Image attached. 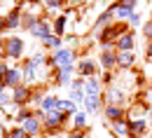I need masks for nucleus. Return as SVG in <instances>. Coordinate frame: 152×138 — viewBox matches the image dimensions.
<instances>
[{
	"label": "nucleus",
	"instance_id": "obj_1",
	"mask_svg": "<svg viewBox=\"0 0 152 138\" xmlns=\"http://www.w3.org/2000/svg\"><path fill=\"white\" fill-rule=\"evenodd\" d=\"M124 33V26H110V28H105L101 35H98V40L103 42V45H108V42H117V38Z\"/></svg>",
	"mask_w": 152,
	"mask_h": 138
},
{
	"label": "nucleus",
	"instance_id": "obj_2",
	"mask_svg": "<svg viewBox=\"0 0 152 138\" xmlns=\"http://www.w3.org/2000/svg\"><path fill=\"white\" fill-rule=\"evenodd\" d=\"M5 52L10 54V56H21V52H23V40L19 38H7L5 40Z\"/></svg>",
	"mask_w": 152,
	"mask_h": 138
},
{
	"label": "nucleus",
	"instance_id": "obj_3",
	"mask_svg": "<svg viewBox=\"0 0 152 138\" xmlns=\"http://www.w3.org/2000/svg\"><path fill=\"white\" fill-rule=\"evenodd\" d=\"M133 42H136L133 33H126V31H124V33L117 38V42H115V45H117V49H119V52H131Z\"/></svg>",
	"mask_w": 152,
	"mask_h": 138
},
{
	"label": "nucleus",
	"instance_id": "obj_4",
	"mask_svg": "<svg viewBox=\"0 0 152 138\" xmlns=\"http://www.w3.org/2000/svg\"><path fill=\"white\" fill-rule=\"evenodd\" d=\"M133 63H136V54H133V52H122V54H117V66H119V68H131Z\"/></svg>",
	"mask_w": 152,
	"mask_h": 138
},
{
	"label": "nucleus",
	"instance_id": "obj_5",
	"mask_svg": "<svg viewBox=\"0 0 152 138\" xmlns=\"http://www.w3.org/2000/svg\"><path fill=\"white\" fill-rule=\"evenodd\" d=\"M54 63H58V66H66V63H73V54H70L68 49H61V47H58L56 52H54Z\"/></svg>",
	"mask_w": 152,
	"mask_h": 138
},
{
	"label": "nucleus",
	"instance_id": "obj_6",
	"mask_svg": "<svg viewBox=\"0 0 152 138\" xmlns=\"http://www.w3.org/2000/svg\"><path fill=\"white\" fill-rule=\"evenodd\" d=\"M122 115H124V110H122L119 105H115V103H108V105H105V117L108 119L117 122V119H122Z\"/></svg>",
	"mask_w": 152,
	"mask_h": 138
},
{
	"label": "nucleus",
	"instance_id": "obj_7",
	"mask_svg": "<svg viewBox=\"0 0 152 138\" xmlns=\"http://www.w3.org/2000/svg\"><path fill=\"white\" fill-rule=\"evenodd\" d=\"M61 122H63V112H61V110H49L47 126H49V129H56V126H61Z\"/></svg>",
	"mask_w": 152,
	"mask_h": 138
},
{
	"label": "nucleus",
	"instance_id": "obj_8",
	"mask_svg": "<svg viewBox=\"0 0 152 138\" xmlns=\"http://www.w3.org/2000/svg\"><path fill=\"white\" fill-rule=\"evenodd\" d=\"M84 105H87L89 112H96L98 105H101V94H87L84 96Z\"/></svg>",
	"mask_w": 152,
	"mask_h": 138
},
{
	"label": "nucleus",
	"instance_id": "obj_9",
	"mask_svg": "<svg viewBox=\"0 0 152 138\" xmlns=\"http://www.w3.org/2000/svg\"><path fill=\"white\" fill-rule=\"evenodd\" d=\"M73 63H66V66H61L58 68V82L61 84H68V80H70V75H73Z\"/></svg>",
	"mask_w": 152,
	"mask_h": 138
},
{
	"label": "nucleus",
	"instance_id": "obj_10",
	"mask_svg": "<svg viewBox=\"0 0 152 138\" xmlns=\"http://www.w3.org/2000/svg\"><path fill=\"white\" fill-rule=\"evenodd\" d=\"M110 12H113V17H117V19H126V17H131L133 9L131 7H124V5H115Z\"/></svg>",
	"mask_w": 152,
	"mask_h": 138
},
{
	"label": "nucleus",
	"instance_id": "obj_11",
	"mask_svg": "<svg viewBox=\"0 0 152 138\" xmlns=\"http://www.w3.org/2000/svg\"><path fill=\"white\" fill-rule=\"evenodd\" d=\"M143 131H145V122H143V119H138V122H131V124H129V136L138 138Z\"/></svg>",
	"mask_w": 152,
	"mask_h": 138
},
{
	"label": "nucleus",
	"instance_id": "obj_12",
	"mask_svg": "<svg viewBox=\"0 0 152 138\" xmlns=\"http://www.w3.org/2000/svg\"><path fill=\"white\" fill-rule=\"evenodd\" d=\"M56 110H61V112H75V110H77V103H75V101H61V99H58Z\"/></svg>",
	"mask_w": 152,
	"mask_h": 138
},
{
	"label": "nucleus",
	"instance_id": "obj_13",
	"mask_svg": "<svg viewBox=\"0 0 152 138\" xmlns=\"http://www.w3.org/2000/svg\"><path fill=\"white\" fill-rule=\"evenodd\" d=\"M101 63H103L105 68H113L115 63H117V54H115V52H103V54H101Z\"/></svg>",
	"mask_w": 152,
	"mask_h": 138
},
{
	"label": "nucleus",
	"instance_id": "obj_14",
	"mask_svg": "<svg viewBox=\"0 0 152 138\" xmlns=\"http://www.w3.org/2000/svg\"><path fill=\"white\" fill-rule=\"evenodd\" d=\"M2 82H5L7 87H12V84H17V82H19V70H14V68H10V70L5 73V77H2Z\"/></svg>",
	"mask_w": 152,
	"mask_h": 138
},
{
	"label": "nucleus",
	"instance_id": "obj_15",
	"mask_svg": "<svg viewBox=\"0 0 152 138\" xmlns=\"http://www.w3.org/2000/svg\"><path fill=\"white\" fill-rule=\"evenodd\" d=\"M56 103H58V99H54V96H45V99H42V110H45V112L56 110Z\"/></svg>",
	"mask_w": 152,
	"mask_h": 138
},
{
	"label": "nucleus",
	"instance_id": "obj_16",
	"mask_svg": "<svg viewBox=\"0 0 152 138\" xmlns=\"http://www.w3.org/2000/svg\"><path fill=\"white\" fill-rule=\"evenodd\" d=\"M94 63H91V61H80V75H89V77H91V75H94Z\"/></svg>",
	"mask_w": 152,
	"mask_h": 138
},
{
	"label": "nucleus",
	"instance_id": "obj_17",
	"mask_svg": "<svg viewBox=\"0 0 152 138\" xmlns=\"http://www.w3.org/2000/svg\"><path fill=\"white\" fill-rule=\"evenodd\" d=\"M87 94H101V82H98V77H89V84H87Z\"/></svg>",
	"mask_w": 152,
	"mask_h": 138
},
{
	"label": "nucleus",
	"instance_id": "obj_18",
	"mask_svg": "<svg viewBox=\"0 0 152 138\" xmlns=\"http://www.w3.org/2000/svg\"><path fill=\"white\" fill-rule=\"evenodd\" d=\"M23 129L28 131V134H38V129H40V124H38V119H23Z\"/></svg>",
	"mask_w": 152,
	"mask_h": 138
},
{
	"label": "nucleus",
	"instance_id": "obj_19",
	"mask_svg": "<svg viewBox=\"0 0 152 138\" xmlns=\"http://www.w3.org/2000/svg\"><path fill=\"white\" fill-rule=\"evenodd\" d=\"M26 99H28V89L17 87V89H14V103H23Z\"/></svg>",
	"mask_w": 152,
	"mask_h": 138
},
{
	"label": "nucleus",
	"instance_id": "obj_20",
	"mask_svg": "<svg viewBox=\"0 0 152 138\" xmlns=\"http://www.w3.org/2000/svg\"><path fill=\"white\" fill-rule=\"evenodd\" d=\"M5 26H10V28H14V26H19V12H12L7 19H5Z\"/></svg>",
	"mask_w": 152,
	"mask_h": 138
},
{
	"label": "nucleus",
	"instance_id": "obj_21",
	"mask_svg": "<svg viewBox=\"0 0 152 138\" xmlns=\"http://www.w3.org/2000/svg\"><path fill=\"white\" fill-rule=\"evenodd\" d=\"M63 28H66V17H58L56 23H54V33L61 35V33H63Z\"/></svg>",
	"mask_w": 152,
	"mask_h": 138
},
{
	"label": "nucleus",
	"instance_id": "obj_22",
	"mask_svg": "<svg viewBox=\"0 0 152 138\" xmlns=\"http://www.w3.org/2000/svg\"><path fill=\"white\" fill-rule=\"evenodd\" d=\"M113 131H115V134H126V124L117 119V122H115V124H113Z\"/></svg>",
	"mask_w": 152,
	"mask_h": 138
},
{
	"label": "nucleus",
	"instance_id": "obj_23",
	"mask_svg": "<svg viewBox=\"0 0 152 138\" xmlns=\"http://www.w3.org/2000/svg\"><path fill=\"white\" fill-rule=\"evenodd\" d=\"M45 45H47V47H58V45H61V38H58V35H54V38L49 35V38H45Z\"/></svg>",
	"mask_w": 152,
	"mask_h": 138
},
{
	"label": "nucleus",
	"instance_id": "obj_24",
	"mask_svg": "<svg viewBox=\"0 0 152 138\" xmlns=\"http://www.w3.org/2000/svg\"><path fill=\"white\" fill-rule=\"evenodd\" d=\"M7 138H28V131H26V129H14Z\"/></svg>",
	"mask_w": 152,
	"mask_h": 138
},
{
	"label": "nucleus",
	"instance_id": "obj_25",
	"mask_svg": "<svg viewBox=\"0 0 152 138\" xmlns=\"http://www.w3.org/2000/svg\"><path fill=\"white\" fill-rule=\"evenodd\" d=\"M108 96H110V103H115V101L119 103V101L124 99V96H122V91H117V89H110V94H108Z\"/></svg>",
	"mask_w": 152,
	"mask_h": 138
},
{
	"label": "nucleus",
	"instance_id": "obj_26",
	"mask_svg": "<svg viewBox=\"0 0 152 138\" xmlns=\"http://www.w3.org/2000/svg\"><path fill=\"white\" fill-rule=\"evenodd\" d=\"M87 124V115L84 112H75V126H84Z\"/></svg>",
	"mask_w": 152,
	"mask_h": 138
},
{
	"label": "nucleus",
	"instance_id": "obj_27",
	"mask_svg": "<svg viewBox=\"0 0 152 138\" xmlns=\"http://www.w3.org/2000/svg\"><path fill=\"white\" fill-rule=\"evenodd\" d=\"M143 33H145V38H152V21H148V23H145Z\"/></svg>",
	"mask_w": 152,
	"mask_h": 138
},
{
	"label": "nucleus",
	"instance_id": "obj_28",
	"mask_svg": "<svg viewBox=\"0 0 152 138\" xmlns=\"http://www.w3.org/2000/svg\"><path fill=\"white\" fill-rule=\"evenodd\" d=\"M136 2H138V0H119V5H124V7H136Z\"/></svg>",
	"mask_w": 152,
	"mask_h": 138
},
{
	"label": "nucleus",
	"instance_id": "obj_29",
	"mask_svg": "<svg viewBox=\"0 0 152 138\" xmlns=\"http://www.w3.org/2000/svg\"><path fill=\"white\" fill-rule=\"evenodd\" d=\"M129 19H131V23H133V26H138V23H140V14L131 12V17H129Z\"/></svg>",
	"mask_w": 152,
	"mask_h": 138
},
{
	"label": "nucleus",
	"instance_id": "obj_30",
	"mask_svg": "<svg viewBox=\"0 0 152 138\" xmlns=\"http://www.w3.org/2000/svg\"><path fill=\"white\" fill-rule=\"evenodd\" d=\"M47 5H49V7H58V5H61V0H47Z\"/></svg>",
	"mask_w": 152,
	"mask_h": 138
},
{
	"label": "nucleus",
	"instance_id": "obj_31",
	"mask_svg": "<svg viewBox=\"0 0 152 138\" xmlns=\"http://www.w3.org/2000/svg\"><path fill=\"white\" fill-rule=\"evenodd\" d=\"M7 70H10V68H7V66H0V80L5 77V73H7Z\"/></svg>",
	"mask_w": 152,
	"mask_h": 138
},
{
	"label": "nucleus",
	"instance_id": "obj_32",
	"mask_svg": "<svg viewBox=\"0 0 152 138\" xmlns=\"http://www.w3.org/2000/svg\"><path fill=\"white\" fill-rule=\"evenodd\" d=\"M2 26H5V19H0V31H2Z\"/></svg>",
	"mask_w": 152,
	"mask_h": 138
},
{
	"label": "nucleus",
	"instance_id": "obj_33",
	"mask_svg": "<svg viewBox=\"0 0 152 138\" xmlns=\"http://www.w3.org/2000/svg\"><path fill=\"white\" fill-rule=\"evenodd\" d=\"M70 138H82V136H80V134H73V136H70Z\"/></svg>",
	"mask_w": 152,
	"mask_h": 138
},
{
	"label": "nucleus",
	"instance_id": "obj_34",
	"mask_svg": "<svg viewBox=\"0 0 152 138\" xmlns=\"http://www.w3.org/2000/svg\"><path fill=\"white\" fill-rule=\"evenodd\" d=\"M0 134H2V124H0Z\"/></svg>",
	"mask_w": 152,
	"mask_h": 138
},
{
	"label": "nucleus",
	"instance_id": "obj_35",
	"mask_svg": "<svg viewBox=\"0 0 152 138\" xmlns=\"http://www.w3.org/2000/svg\"><path fill=\"white\" fill-rule=\"evenodd\" d=\"M150 122H152V112H150Z\"/></svg>",
	"mask_w": 152,
	"mask_h": 138
},
{
	"label": "nucleus",
	"instance_id": "obj_36",
	"mask_svg": "<svg viewBox=\"0 0 152 138\" xmlns=\"http://www.w3.org/2000/svg\"><path fill=\"white\" fill-rule=\"evenodd\" d=\"M54 138H61V136H54Z\"/></svg>",
	"mask_w": 152,
	"mask_h": 138
},
{
	"label": "nucleus",
	"instance_id": "obj_37",
	"mask_svg": "<svg viewBox=\"0 0 152 138\" xmlns=\"http://www.w3.org/2000/svg\"><path fill=\"white\" fill-rule=\"evenodd\" d=\"M0 56H2V52H0Z\"/></svg>",
	"mask_w": 152,
	"mask_h": 138
}]
</instances>
